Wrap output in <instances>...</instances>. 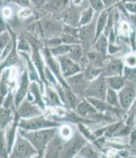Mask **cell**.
I'll return each mask as SVG.
<instances>
[{"mask_svg": "<svg viewBox=\"0 0 136 158\" xmlns=\"http://www.w3.org/2000/svg\"><path fill=\"white\" fill-rule=\"evenodd\" d=\"M68 0H48L44 5V10L51 14L62 13L68 7Z\"/></svg>", "mask_w": 136, "mask_h": 158, "instance_id": "cell-20", "label": "cell"}, {"mask_svg": "<svg viewBox=\"0 0 136 158\" xmlns=\"http://www.w3.org/2000/svg\"><path fill=\"white\" fill-rule=\"evenodd\" d=\"M123 7L130 14H136V3L126 2V3H123Z\"/></svg>", "mask_w": 136, "mask_h": 158, "instance_id": "cell-43", "label": "cell"}, {"mask_svg": "<svg viewBox=\"0 0 136 158\" xmlns=\"http://www.w3.org/2000/svg\"><path fill=\"white\" fill-rule=\"evenodd\" d=\"M136 142V129H134L131 132V135H130V145H134Z\"/></svg>", "mask_w": 136, "mask_h": 158, "instance_id": "cell-50", "label": "cell"}, {"mask_svg": "<svg viewBox=\"0 0 136 158\" xmlns=\"http://www.w3.org/2000/svg\"><path fill=\"white\" fill-rule=\"evenodd\" d=\"M43 98L47 106H52L53 108L58 106H64L61 98L59 97V94L56 89L51 85H45L44 87V93H43Z\"/></svg>", "mask_w": 136, "mask_h": 158, "instance_id": "cell-16", "label": "cell"}, {"mask_svg": "<svg viewBox=\"0 0 136 158\" xmlns=\"http://www.w3.org/2000/svg\"><path fill=\"white\" fill-rule=\"evenodd\" d=\"M33 27L41 39H47L52 36H60L63 32L64 23L50 19H42L33 24Z\"/></svg>", "mask_w": 136, "mask_h": 158, "instance_id": "cell-3", "label": "cell"}, {"mask_svg": "<svg viewBox=\"0 0 136 158\" xmlns=\"http://www.w3.org/2000/svg\"><path fill=\"white\" fill-rule=\"evenodd\" d=\"M18 132L31 142V144L38 152V157H43L47 145L58 133V127L38 130H24L19 128Z\"/></svg>", "mask_w": 136, "mask_h": 158, "instance_id": "cell-1", "label": "cell"}, {"mask_svg": "<svg viewBox=\"0 0 136 158\" xmlns=\"http://www.w3.org/2000/svg\"><path fill=\"white\" fill-rule=\"evenodd\" d=\"M11 40H12V31L9 26L7 31L0 33V52L9 44V42Z\"/></svg>", "mask_w": 136, "mask_h": 158, "instance_id": "cell-35", "label": "cell"}, {"mask_svg": "<svg viewBox=\"0 0 136 158\" xmlns=\"http://www.w3.org/2000/svg\"><path fill=\"white\" fill-rule=\"evenodd\" d=\"M61 123L56 122L50 118H47L44 113L40 116L33 117L31 118H19V128L24 130H38L58 127Z\"/></svg>", "mask_w": 136, "mask_h": 158, "instance_id": "cell-4", "label": "cell"}, {"mask_svg": "<svg viewBox=\"0 0 136 158\" xmlns=\"http://www.w3.org/2000/svg\"><path fill=\"white\" fill-rule=\"evenodd\" d=\"M107 48H108V40L107 36L102 33L95 40L91 49L103 55L104 57H107Z\"/></svg>", "mask_w": 136, "mask_h": 158, "instance_id": "cell-22", "label": "cell"}, {"mask_svg": "<svg viewBox=\"0 0 136 158\" xmlns=\"http://www.w3.org/2000/svg\"><path fill=\"white\" fill-rule=\"evenodd\" d=\"M81 11H79L75 6V8L67 7L61 13L62 22L64 25L79 27V20H80V15Z\"/></svg>", "mask_w": 136, "mask_h": 158, "instance_id": "cell-18", "label": "cell"}, {"mask_svg": "<svg viewBox=\"0 0 136 158\" xmlns=\"http://www.w3.org/2000/svg\"><path fill=\"white\" fill-rule=\"evenodd\" d=\"M108 10H104L101 13L98 14V16L96 19V36L95 40L103 33V31L105 29V26L107 25V17H108Z\"/></svg>", "mask_w": 136, "mask_h": 158, "instance_id": "cell-24", "label": "cell"}, {"mask_svg": "<svg viewBox=\"0 0 136 158\" xmlns=\"http://www.w3.org/2000/svg\"><path fill=\"white\" fill-rule=\"evenodd\" d=\"M0 106H1V105H0Z\"/></svg>", "mask_w": 136, "mask_h": 158, "instance_id": "cell-57", "label": "cell"}, {"mask_svg": "<svg viewBox=\"0 0 136 158\" xmlns=\"http://www.w3.org/2000/svg\"><path fill=\"white\" fill-rule=\"evenodd\" d=\"M94 10L91 6L87 7L86 9H84L81 11L80 15V20H79V26H84L87 25L94 19L95 15Z\"/></svg>", "mask_w": 136, "mask_h": 158, "instance_id": "cell-27", "label": "cell"}, {"mask_svg": "<svg viewBox=\"0 0 136 158\" xmlns=\"http://www.w3.org/2000/svg\"><path fill=\"white\" fill-rule=\"evenodd\" d=\"M124 64L118 58H110L106 60L105 65L102 69V75L104 77H110L115 75H123Z\"/></svg>", "mask_w": 136, "mask_h": 158, "instance_id": "cell-15", "label": "cell"}, {"mask_svg": "<svg viewBox=\"0 0 136 158\" xmlns=\"http://www.w3.org/2000/svg\"><path fill=\"white\" fill-rule=\"evenodd\" d=\"M107 85L106 82V77L102 74L94 79L93 81H90L86 90L84 91V97H91L104 100L105 96L107 93Z\"/></svg>", "mask_w": 136, "mask_h": 158, "instance_id": "cell-6", "label": "cell"}, {"mask_svg": "<svg viewBox=\"0 0 136 158\" xmlns=\"http://www.w3.org/2000/svg\"><path fill=\"white\" fill-rule=\"evenodd\" d=\"M9 155H10V152L8 148L4 129L0 128V157L7 158L9 157Z\"/></svg>", "mask_w": 136, "mask_h": 158, "instance_id": "cell-31", "label": "cell"}, {"mask_svg": "<svg viewBox=\"0 0 136 158\" xmlns=\"http://www.w3.org/2000/svg\"><path fill=\"white\" fill-rule=\"evenodd\" d=\"M43 93H44V87L36 81H31L29 86L28 93L26 95V98L33 103L36 104L40 106L43 111H45L47 108L44 98H43Z\"/></svg>", "mask_w": 136, "mask_h": 158, "instance_id": "cell-12", "label": "cell"}, {"mask_svg": "<svg viewBox=\"0 0 136 158\" xmlns=\"http://www.w3.org/2000/svg\"><path fill=\"white\" fill-rule=\"evenodd\" d=\"M81 2H82V0H73V4L75 6H77L79 4H80Z\"/></svg>", "mask_w": 136, "mask_h": 158, "instance_id": "cell-53", "label": "cell"}, {"mask_svg": "<svg viewBox=\"0 0 136 158\" xmlns=\"http://www.w3.org/2000/svg\"><path fill=\"white\" fill-rule=\"evenodd\" d=\"M135 34H136V29H135Z\"/></svg>", "mask_w": 136, "mask_h": 158, "instance_id": "cell-56", "label": "cell"}, {"mask_svg": "<svg viewBox=\"0 0 136 158\" xmlns=\"http://www.w3.org/2000/svg\"><path fill=\"white\" fill-rule=\"evenodd\" d=\"M12 2V0H0V7L7 6Z\"/></svg>", "mask_w": 136, "mask_h": 158, "instance_id": "cell-51", "label": "cell"}, {"mask_svg": "<svg viewBox=\"0 0 136 158\" xmlns=\"http://www.w3.org/2000/svg\"><path fill=\"white\" fill-rule=\"evenodd\" d=\"M106 82H107V87L118 91L126 83V81L123 75H115V76L106 77Z\"/></svg>", "mask_w": 136, "mask_h": 158, "instance_id": "cell-25", "label": "cell"}, {"mask_svg": "<svg viewBox=\"0 0 136 158\" xmlns=\"http://www.w3.org/2000/svg\"><path fill=\"white\" fill-rule=\"evenodd\" d=\"M43 113L44 111L40 106L28 101L26 98L16 107V114L19 118H31L33 117L40 116Z\"/></svg>", "mask_w": 136, "mask_h": 158, "instance_id": "cell-10", "label": "cell"}, {"mask_svg": "<svg viewBox=\"0 0 136 158\" xmlns=\"http://www.w3.org/2000/svg\"><path fill=\"white\" fill-rule=\"evenodd\" d=\"M119 51V48L115 45V43H108V48H107V54L113 55L115 54L116 52Z\"/></svg>", "mask_w": 136, "mask_h": 158, "instance_id": "cell-45", "label": "cell"}, {"mask_svg": "<svg viewBox=\"0 0 136 158\" xmlns=\"http://www.w3.org/2000/svg\"><path fill=\"white\" fill-rule=\"evenodd\" d=\"M107 40H108V43H115L116 35H115V30L113 28L111 30L109 34L107 35Z\"/></svg>", "mask_w": 136, "mask_h": 158, "instance_id": "cell-49", "label": "cell"}, {"mask_svg": "<svg viewBox=\"0 0 136 158\" xmlns=\"http://www.w3.org/2000/svg\"><path fill=\"white\" fill-rule=\"evenodd\" d=\"M125 64H127L126 66H129V67L136 66V56H134V55L128 56L125 59Z\"/></svg>", "mask_w": 136, "mask_h": 158, "instance_id": "cell-44", "label": "cell"}, {"mask_svg": "<svg viewBox=\"0 0 136 158\" xmlns=\"http://www.w3.org/2000/svg\"><path fill=\"white\" fill-rule=\"evenodd\" d=\"M56 58L59 64L62 75L64 79L82 71L80 65L74 60H72L71 58H68L67 55L60 56Z\"/></svg>", "mask_w": 136, "mask_h": 158, "instance_id": "cell-13", "label": "cell"}, {"mask_svg": "<svg viewBox=\"0 0 136 158\" xmlns=\"http://www.w3.org/2000/svg\"><path fill=\"white\" fill-rule=\"evenodd\" d=\"M121 108L129 110L136 99V85L126 81L123 87L117 91Z\"/></svg>", "mask_w": 136, "mask_h": 158, "instance_id": "cell-8", "label": "cell"}, {"mask_svg": "<svg viewBox=\"0 0 136 158\" xmlns=\"http://www.w3.org/2000/svg\"><path fill=\"white\" fill-rule=\"evenodd\" d=\"M1 106H3V107H6V108H9V109H11L14 111V112H16V106H15L14 100L13 90L10 91L6 95V97L3 98Z\"/></svg>", "mask_w": 136, "mask_h": 158, "instance_id": "cell-36", "label": "cell"}, {"mask_svg": "<svg viewBox=\"0 0 136 158\" xmlns=\"http://www.w3.org/2000/svg\"><path fill=\"white\" fill-rule=\"evenodd\" d=\"M123 76L126 81L136 85V66L129 67V66L124 65Z\"/></svg>", "mask_w": 136, "mask_h": 158, "instance_id": "cell-34", "label": "cell"}, {"mask_svg": "<svg viewBox=\"0 0 136 158\" xmlns=\"http://www.w3.org/2000/svg\"><path fill=\"white\" fill-rule=\"evenodd\" d=\"M64 142V140L62 139L57 133L47 145L45 151H44L43 157H61Z\"/></svg>", "mask_w": 136, "mask_h": 158, "instance_id": "cell-14", "label": "cell"}, {"mask_svg": "<svg viewBox=\"0 0 136 158\" xmlns=\"http://www.w3.org/2000/svg\"><path fill=\"white\" fill-rule=\"evenodd\" d=\"M114 14L112 13V12H109L108 14V17H107V25L105 26V29L103 31V34L107 37V35L109 34L110 31L113 28L114 26Z\"/></svg>", "mask_w": 136, "mask_h": 158, "instance_id": "cell-40", "label": "cell"}, {"mask_svg": "<svg viewBox=\"0 0 136 158\" xmlns=\"http://www.w3.org/2000/svg\"><path fill=\"white\" fill-rule=\"evenodd\" d=\"M96 36V19L90 24L79 26L78 38L80 40V45L83 47L84 52L90 51L95 42Z\"/></svg>", "mask_w": 136, "mask_h": 158, "instance_id": "cell-7", "label": "cell"}, {"mask_svg": "<svg viewBox=\"0 0 136 158\" xmlns=\"http://www.w3.org/2000/svg\"><path fill=\"white\" fill-rule=\"evenodd\" d=\"M99 154L95 150L90 144H88V142L84 145H83L80 148V150L78 152L77 155L75 156H81V157L85 158H91V157H98Z\"/></svg>", "mask_w": 136, "mask_h": 158, "instance_id": "cell-29", "label": "cell"}, {"mask_svg": "<svg viewBox=\"0 0 136 158\" xmlns=\"http://www.w3.org/2000/svg\"><path fill=\"white\" fill-rule=\"evenodd\" d=\"M86 57H87L88 64L96 68L103 69L106 60H107V57H104L103 55L96 52L92 49L86 52Z\"/></svg>", "mask_w": 136, "mask_h": 158, "instance_id": "cell-21", "label": "cell"}, {"mask_svg": "<svg viewBox=\"0 0 136 158\" xmlns=\"http://www.w3.org/2000/svg\"><path fill=\"white\" fill-rule=\"evenodd\" d=\"M42 42H43V46L47 48H55L57 46L62 44L61 37L60 36H52L50 38L42 39Z\"/></svg>", "mask_w": 136, "mask_h": 158, "instance_id": "cell-37", "label": "cell"}, {"mask_svg": "<svg viewBox=\"0 0 136 158\" xmlns=\"http://www.w3.org/2000/svg\"><path fill=\"white\" fill-rule=\"evenodd\" d=\"M70 48V45L68 44H64V43H62L60 45L57 46L55 48H48L50 53L55 57H60V56H64V55H67L68 50Z\"/></svg>", "mask_w": 136, "mask_h": 158, "instance_id": "cell-33", "label": "cell"}, {"mask_svg": "<svg viewBox=\"0 0 136 158\" xmlns=\"http://www.w3.org/2000/svg\"><path fill=\"white\" fill-rule=\"evenodd\" d=\"M1 63H2V61H1V58H0V73H1V71L3 70L2 68H1Z\"/></svg>", "mask_w": 136, "mask_h": 158, "instance_id": "cell-55", "label": "cell"}, {"mask_svg": "<svg viewBox=\"0 0 136 158\" xmlns=\"http://www.w3.org/2000/svg\"><path fill=\"white\" fill-rule=\"evenodd\" d=\"M120 1H121V0H102L105 9H108V8H110V7L113 6L114 4L119 3Z\"/></svg>", "mask_w": 136, "mask_h": 158, "instance_id": "cell-48", "label": "cell"}, {"mask_svg": "<svg viewBox=\"0 0 136 158\" xmlns=\"http://www.w3.org/2000/svg\"><path fill=\"white\" fill-rule=\"evenodd\" d=\"M8 28H9V25L5 21V19H3V16L0 15V33L7 31Z\"/></svg>", "mask_w": 136, "mask_h": 158, "instance_id": "cell-46", "label": "cell"}, {"mask_svg": "<svg viewBox=\"0 0 136 158\" xmlns=\"http://www.w3.org/2000/svg\"><path fill=\"white\" fill-rule=\"evenodd\" d=\"M81 72L84 75V77L85 78V80L90 82L102 74V69L96 68L87 64Z\"/></svg>", "mask_w": 136, "mask_h": 158, "instance_id": "cell-26", "label": "cell"}, {"mask_svg": "<svg viewBox=\"0 0 136 158\" xmlns=\"http://www.w3.org/2000/svg\"><path fill=\"white\" fill-rule=\"evenodd\" d=\"M126 2H131V3H136V0H123V3H126Z\"/></svg>", "mask_w": 136, "mask_h": 158, "instance_id": "cell-54", "label": "cell"}, {"mask_svg": "<svg viewBox=\"0 0 136 158\" xmlns=\"http://www.w3.org/2000/svg\"><path fill=\"white\" fill-rule=\"evenodd\" d=\"M2 16H3V19H10L12 15H13V10L11 8L8 6L3 7V10L1 11V14H0Z\"/></svg>", "mask_w": 136, "mask_h": 158, "instance_id": "cell-42", "label": "cell"}, {"mask_svg": "<svg viewBox=\"0 0 136 158\" xmlns=\"http://www.w3.org/2000/svg\"><path fill=\"white\" fill-rule=\"evenodd\" d=\"M15 113L13 110L0 106V128L5 129L14 119Z\"/></svg>", "mask_w": 136, "mask_h": 158, "instance_id": "cell-23", "label": "cell"}, {"mask_svg": "<svg viewBox=\"0 0 136 158\" xmlns=\"http://www.w3.org/2000/svg\"><path fill=\"white\" fill-rule=\"evenodd\" d=\"M12 2L20 7H30L31 5V0H12Z\"/></svg>", "mask_w": 136, "mask_h": 158, "instance_id": "cell-47", "label": "cell"}, {"mask_svg": "<svg viewBox=\"0 0 136 158\" xmlns=\"http://www.w3.org/2000/svg\"><path fill=\"white\" fill-rule=\"evenodd\" d=\"M19 118L18 115L14 114V119L11 121V123L7 126L4 129V132H5V137H6L7 144H8V148H9V152H10V150L12 148L14 145V142L15 140L17 134H18V129H19ZM10 156V155H9Z\"/></svg>", "mask_w": 136, "mask_h": 158, "instance_id": "cell-19", "label": "cell"}, {"mask_svg": "<svg viewBox=\"0 0 136 158\" xmlns=\"http://www.w3.org/2000/svg\"><path fill=\"white\" fill-rule=\"evenodd\" d=\"M87 142V139L79 130L74 131L71 137L64 142L61 157H74Z\"/></svg>", "mask_w": 136, "mask_h": 158, "instance_id": "cell-5", "label": "cell"}, {"mask_svg": "<svg viewBox=\"0 0 136 158\" xmlns=\"http://www.w3.org/2000/svg\"><path fill=\"white\" fill-rule=\"evenodd\" d=\"M19 53L22 57L23 60L25 62V66H26V69L27 71V73H28L30 81L38 82L42 86L45 87L44 84L42 83L41 79H40V76H39V74L38 72H37L36 66H35L34 63L31 60V54L28 53V52H19Z\"/></svg>", "mask_w": 136, "mask_h": 158, "instance_id": "cell-17", "label": "cell"}, {"mask_svg": "<svg viewBox=\"0 0 136 158\" xmlns=\"http://www.w3.org/2000/svg\"><path fill=\"white\" fill-rule=\"evenodd\" d=\"M32 14L33 11L31 10V9H30V7H22V9L19 10L17 16L19 19H24L31 16Z\"/></svg>", "mask_w": 136, "mask_h": 158, "instance_id": "cell-41", "label": "cell"}, {"mask_svg": "<svg viewBox=\"0 0 136 158\" xmlns=\"http://www.w3.org/2000/svg\"><path fill=\"white\" fill-rule=\"evenodd\" d=\"M10 158H31L38 157V152L34 148L31 142L21 135L19 132L17 134L15 140L10 150Z\"/></svg>", "mask_w": 136, "mask_h": 158, "instance_id": "cell-2", "label": "cell"}, {"mask_svg": "<svg viewBox=\"0 0 136 158\" xmlns=\"http://www.w3.org/2000/svg\"><path fill=\"white\" fill-rule=\"evenodd\" d=\"M88 3H90V6L94 10L96 13L99 14L101 11H103L105 9L102 0H87Z\"/></svg>", "mask_w": 136, "mask_h": 158, "instance_id": "cell-39", "label": "cell"}, {"mask_svg": "<svg viewBox=\"0 0 136 158\" xmlns=\"http://www.w3.org/2000/svg\"><path fill=\"white\" fill-rule=\"evenodd\" d=\"M60 37H61L62 42L64 44L73 45V44L80 43V40L78 37H76L75 35H70V34H68V33H62L60 35Z\"/></svg>", "mask_w": 136, "mask_h": 158, "instance_id": "cell-38", "label": "cell"}, {"mask_svg": "<svg viewBox=\"0 0 136 158\" xmlns=\"http://www.w3.org/2000/svg\"><path fill=\"white\" fill-rule=\"evenodd\" d=\"M65 81L68 85V87L73 90V92H75L80 99L84 98V91L90 82L85 80L82 72L65 78Z\"/></svg>", "mask_w": 136, "mask_h": 158, "instance_id": "cell-9", "label": "cell"}, {"mask_svg": "<svg viewBox=\"0 0 136 158\" xmlns=\"http://www.w3.org/2000/svg\"><path fill=\"white\" fill-rule=\"evenodd\" d=\"M104 100L106 101V102L107 104H109L110 106L117 107V108H121L119 99H118V96H117V91H116V90H112L110 88L107 87V93H106Z\"/></svg>", "mask_w": 136, "mask_h": 158, "instance_id": "cell-28", "label": "cell"}, {"mask_svg": "<svg viewBox=\"0 0 136 158\" xmlns=\"http://www.w3.org/2000/svg\"><path fill=\"white\" fill-rule=\"evenodd\" d=\"M31 81H30L28 73L25 69L22 70L21 74H19V79H18V87L14 93V100L15 106H18L25 98L29 90V86Z\"/></svg>", "mask_w": 136, "mask_h": 158, "instance_id": "cell-11", "label": "cell"}, {"mask_svg": "<svg viewBox=\"0 0 136 158\" xmlns=\"http://www.w3.org/2000/svg\"><path fill=\"white\" fill-rule=\"evenodd\" d=\"M16 48L19 52H28V53H31V48L29 42L21 34H19V35H17Z\"/></svg>", "mask_w": 136, "mask_h": 158, "instance_id": "cell-30", "label": "cell"}, {"mask_svg": "<svg viewBox=\"0 0 136 158\" xmlns=\"http://www.w3.org/2000/svg\"><path fill=\"white\" fill-rule=\"evenodd\" d=\"M130 20H131L132 23L134 24V26L136 27V14H130Z\"/></svg>", "mask_w": 136, "mask_h": 158, "instance_id": "cell-52", "label": "cell"}, {"mask_svg": "<svg viewBox=\"0 0 136 158\" xmlns=\"http://www.w3.org/2000/svg\"><path fill=\"white\" fill-rule=\"evenodd\" d=\"M73 133H74V130L69 124L61 123L58 127V135L60 136L64 140H67L68 139H69L73 135Z\"/></svg>", "mask_w": 136, "mask_h": 158, "instance_id": "cell-32", "label": "cell"}]
</instances>
